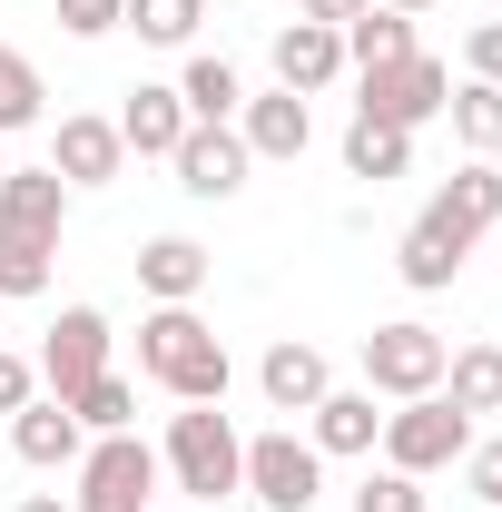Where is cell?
Returning a JSON list of instances; mask_svg holds the SVG:
<instances>
[{
	"label": "cell",
	"mask_w": 502,
	"mask_h": 512,
	"mask_svg": "<svg viewBox=\"0 0 502 512\" xmlns=\"http://www.w3.org/2000/svg\"><path fill=\"white\" fill-rule=\"evenodd\" d=\"M463 493H473L483 512H502V434L493 444H463Z\"/></svg>",
	"instance_id": "obj_30"
},
{
	"label": "cell",
	"mask_w": 502,
	"mask_h": 512,
	"mask_svg": "<svg viewBox=\"0 0 502 512\" xmlns=\"http://www.w3.org/2000/svg\"><path fill=\"white\" fill-rule=\"evenodd\" d=\"M20 512H69V503H60V493H30V503H20Z\"/></svg>",
	"instance_id": "obj_35"
},
{
	"label": "cell",
	"mask_w": 502,
	"mask_h": 512,
	"mask_svg": "<svg viewBox=\"0 0 502 512\" xmlns=\"http://www.w3.org/2000/svg\"><path fill=\"white\" fill-rule=\"evenodd\" d=\"M50 10H60L69 40H109V30L128 20V0H50Z\"/></svg>",
	"instance_id": "obj_31"
},
{
	"label": "cell",
	"mask_w": 502,
	"mask_h": 512,
	"mask_svg": "<svg viewBox=\"0 0 502 512\" xmlns=\"http://www.w3.org/2000/svg\"><path fill=\"white\" fill-rule=\"evenodd\" d=\"M404 168H414V138H404V128H375V119H355L345 128V178H404Z\"/></svg>",
	"instance_id": "obj_23"
},
{
	"label": "cell",
	"mask_w": 502,
	"mask_h": 512,
	"mask_svg": "<svg viewBox=\"0 0 502 512\" xmlns=\"http://www.w3.org/2000/svg\"><path fill=\"white\" fill-rule=\"evenodd\" d=\"M0 178H10V148H0Z\"/></svg>",
	"instance_id": "obj_37"
},
{
	"label": "cell",
	"mask_w": 502,
	"mask_h": 512,
	"mask_svg": "<svg viewBox=\"0 0 502 512\" xmlns=\"http://www.w3.org/2000/svg\"><path fill=\"white\" fill-rule=\"evenodd\" d=\"M394 60H414V20L384 10V0H365L345 20V69H394Z\"/></svg>",
	"instance_id": "obj_20"
},
{
	"label": "cell",
	"mask_w": 502,
	"mask_h": 512,
	"mask_svg": "<svg viewBox=\"0 0 502 512\" xmlns=\"http://www.w3.org/2000/svg\"><path fill=\"white\" fill-rule=\"evenodd\" d=\"M335 79H345V30H325V20H286V30H276V89L315 99V89H335Z\"/></svg>",
	"instance_id": "obj_14"
},
{
	"label": "cell",
	"mask_w": 502,
	"mask_h": 512,
	"mask_svg": "<svg viewBox=\"0 0 502 512\" xmlns=\"http://www.w3.org/2000/svg\"><path fill=\"white\" fill-rule=\"evenodd\" d=\"M188 99L178 89H158V79H138L128 89V109H119V138H128V158H178V138H188Z\"/></svg>",
	"instance_id": "obj_17"
},
{
	"label": "cell",
	"mask_w": 502,
	"mask_h": 512,
	"mask_svg": "<svg viewBox=\"0 0 502 512\" xmlns=\"http://www.w3.org/2000/svg\"><path fill=\"white\" fill-rule=\"evenodd\" d=\"M443 394H453L463 414H502V345H463V355H443Z\"/></svg>",
	"instance_id": "obj_22"
},
{
	"label": "cell",
	"mask_w": 502,
	"mask_h": 512,
	"mask_svg": "<svg viewBox=\"0 0 502 512\" xmlns=\"http://www.w3.org/2000/svg\"><path fill=\"white\" fill-rule=\"evenodd\" d=\"M69 414H79L89 434H128V424H138V384L109 365V375H89L79 394H69Z\"/></svg>",
	"instance_id": "obj_27"
},
{
	"label": "cell",
	"mask_w": 502,
	"mask_h": 512,
	"mask_svg": "<svg viewBox=\"0 0 502 512\" xmlns=\"http://www.w3.org/2000/svg\"><path fill=\"white\" fill-rule=\"evenodd\" d=\"M443 99H453V69L443 60H394V69H355V119H375V128H414L424 119H443Z\"/></svg>",
	"instance_id": "obj_7"
},
{
	"label": "cell",
	"mask_w": 502,
	"mask_h": 512,
	"mask_svg": "<svg viewBox=\"0 0 502 512\" xmlns=\"http://www.w3.org/2000/svg\"><path fill=\"white\" fill-rule=\"evenodd\" d=\"M443 119H453V138H463L473 158H493V148H502V89H493V79H463V89L443 99Z\"/></svg>",
	"instance_id": "obj_24"
},
{
	"label": "cell",
	"mask_w": 502,
	"mask_h": 512,
	"mask_svg": "<svg viewBox=\"0 0 502 512\" xmlns=\"http://www.w3.org/2000/svg\"><path fill=\"white\" fill-rule=\"evenodd\" d=\"M463 79H493V89H502V20H473V40H463Z\"/></svg>",
	"instance_id": "obj_32"
},
{
	"label": "cell",
	"mask_w": 502,
	"mask_h": 512,
	"mask_svg": "<svg viewBox=\"0 0 502 512\" xmlns=\"http://www.w3.org/2000/svg\"><path fill=\"white\" fill-rule=\"evenodd\" d=\"M50 119V89H40V69L30 50H0V138H20V128Z\"/></svg>",
	"instance_id": "obj_26"
},
{
	"label": "cell",
	"mask_w": 502,
	"mask_h": 512,
	"mask_svg": "<svg viewBox=\"0 0 502 512\" xmlns=\"http://www.w3.org/2000/svg\"><path fill=\"white\" fill-rule=\"evenodd\" d=\"M50 168H60V188L79 197V188H109L128 168V138H119V119H60V138H50Z\"/></svg>",
	"instance_id": "obj_12"
},
{
	"label": "cell",
	"mask_w": 502,
	"mask_h": 512,
	"mask_svg": "<svg viewBox=\"0 0 502 512\" xmlns=\"http://www.w3.org/2000/svg\"><path fill=\"white\" fill-rule=\"evenodd\" d=\"M138 286H148L158 306H197V286H207V247H197V237H148V247H138Z\"/></svg>",
	"instance_id": "obj_19"
},
{
	"label": "cell",
	"mask_w": 502,
	"mask_h": 512,
	"mask_svg": "<svg viewBox=\"0 0 502 512\" xmlns=\"http://www.w3.org/2000/svg\"><path fill=\"white\" fill-rule=\"evenodd\" d=\"M463 444H473V414L453 404V394H414V404H394L384 414V434H375V453L394 463V473H453L463 463Z\"/></svg>",
	"instance_id": "obj_4"
},
{
	"label": "cell",
	"mask_w": 502,
	"mask_h": 512,
	"mask_svg": "<svg viewBox=\"0 0 502 512\" xmlns=\"http://www.w3.org/2000/svg\"><path fill=\"white\" fill-rule=\"evenodd\" d=\"M237 493H256V512H315V493H325V453L296 444V434H256Z\"/></svg>",
	"instance_id": "obj_8"
},
{
	"label": "cell",
	"mask_w": 502,
	"mask_h": 512,
	"mask_svg": "<svg viewBox=\"0 0 502 512\" xmlns=\"http://www.w3.org/2000/svg\"><path fill=\"white\" fill-rule=\"evenodd\" d=\"M355 512H424V483L384 463V473H365V483H355Z\"/></svg>",
	"instance_id": "obj_29"
},
{
	"label": "cell",
	"mask_w": 502,
	"mask_h": 512,
	"mask_svg": "<svg viewBox=\"0 0 502 512\" xmlns=\"http://www.w3.org/2000/svg\"><path fill=\"white\" fill-rule=\"evenodd\" d=\"M197 20H207V0H128V20H119V30H138L148 50H188V40H197Z\"/></svg>",
	"instance_id": "obj_28"
},
{
	"label": "cell",
	"mask_w": 502,
	"mask_h": 512,
	"mask_svg": "<svg viewBox=\"0 0 502 512\" xmlns=\"http://www.w3.org/2000/svg\"><path fill=\"white\" fill-rule=\"evenodd\" d=\"M178 99H188V119H197V128H227L237 109H247V79L217 60V50H197V60L178 69Z\"/></svg>",
	"instance_id": "obj_21"
},
{
	"label": "cell",
	"mask_w": 502,
	"mask_h": 512,
	"mask_svg": "<svg viewBox=\"0 0 502 512\" xmlns=\"http://www.w3.org/2000/svg\"><path fill=\"white\" fill-rule=\"evenodd\" d=\"M493 227H502V168L473 158V168H453V178L424 197V217L394 237V276H404L414 296H443V286L463 276V256L483 247Z\"/></svg>",
	"instance_id": "obj_1"
},
{
	"label": "cell",
	"mask_w": 502,
	"mask_h": 512,
	"mask_svg": "<svg viewBox=\"0 0 502 512\" xmlns=\"http://www.w3.org/2000/svg\"><path fill=\"white\" fill-rule=\"evenodd\" d=\"M158 473H168L197 512H217L247 483V434H237L217 404H178V414H168V444H158Z\"/></svg>",
	"instance_id": "obj_3"
},
{
	"label": "cell",
	"mask_w": 502,
	"mask_h": 512,
	"mask_svg": "<svg viewBox=\"0 0 502 512\" xmlns=\"http://www.w3.org/2000/svg\"><path fill=\"white\" fill-rule=\"evenodd\" d=\"M325 384H335V365L315 355L306 335H286V345H266V365H256V394H266L276 414H315V404H325Z\"/></svg>",
	"instance_id": "obj_15"
},
{
	"label": "cell",
	"mask_w": 502,
	"mask_h": 512,
	"mask_svg": "<svg viewBox=\"0 0 502 512\" xmlns=\"http://www.w3.org/2000/svg\"><path fill=\"white\" fill-rule=\"evenodd\" d=\"M384 10H404V20H424V10H434V0H384Z\"/></svg>",
	"instance_id": "obj_36"
},
{
	"label": "cell",
	"mask_w": 502,
	"mask_h": 512,
	"mask_svg": "<svg viewBox=\"0 0 502 512\" xmlns=\"http://www.w3.org/2000/svg\"><path fill=\"white\" fill-rule=\"evenodd\" d=\"M443 345L434 325H414V316H394L365 335V394L375 404H414V394H443Z\"/></svg>",
	"instance_id": "obj_6"
},
{
	"label": "cell",
	"mask_w": 502,
	"mask_h": 512,
	"mask_svg": "<svg viewBox=\"0 0 502 512\" xmlns=\"http://www.w3.org/2000/svg\"><path fill=\"white\" fill-rule=\"evenodd\" d=\"M30 394H40V365H30V355H10V345H0V424H10V414H20V404H30Z\"/></svg>",
	"instance_id": "obj_33"
},
{
	"label": "cell",
	"mask_w": 502,
	"mask_h": 512,
	"mask_svg": "<svg viewBox=\"0 0 502 512\" xmlns=\"http://www.w3.org/2000/svg\"><path fill=\"white\" fill-rule=\"evenodd\" d=\"M0 444L20 453V463H30V473H69V463H79V453H89V424H79V414H69L60 394H30V404H20V414H10V434H0Z\"/></svg>",
	"instance_id": "obj_10"
},
{
	"label": "cell",
	"mask_w": 502,
	"mask_h": 512,
	"mask_svg": "<svg viewBox=\"0 0 502 512\" xmlns=\"http://www.w3.org/2000/svg\"><path fill=\"white\" fill-rule=\"evenodd\" d=\"M138 375L158 384L168 404H227V345H217V325H197V306H158V316L138 325Z\"/></svg>",
	"instance_id": "obj_2"
},
{
	"label": "cell",
	"mask_w": 502,
	"mask_h": 512,
	"mask_svg": "<svg viewBox=\"0 0 502 512\" xmlns=\"http://www.w3.org/2000/svg\"><path fill=\"white\" fill-rule=\"evenodd\" d=\"M237 138H247V158H306L315 148V109L296 99V89H247Z\"/></svg>",
	"instance_id": "obj_13"
},
{
	"label": "cell",
	"mask_w": 502,
	"mask_h": 512,
	"mask_svg": "<svg viewBox=\"0 0 502 512\" xmlns=\"http://www.w3.org/2000/svg\"><path fill=\"white\" fill-rule=\"evenodd\" d=\"M178 512H197V503H178Z\"/></svg>",
	"instance_id": "obj_38"
},
{
	"label": "cell",
	"mask_w": 502,
	"mask_h": 512,
	"mask_svg": "<svg viewBox=\"0 0 502 512\" xmlns=\"http://www.w3.org/2000/svg\"><path fill=\"white\" fill-rule=\"evenodd\" d=\"M168 168H178V188H188V197H207V207H217V197H237V188H247V168H256V158H247V138H237V119H227V128H188Z\"/></svg>",
	"instance_id": "obj_11"
},
{
	"label": "cell",
	"mask_w": 502,
	"mask_h": 512,
	"mask_svg": "<svg viewBox=\"0 0 502 512\" xmlns=\"http://www.w3.org/2000/svg\"><path fill=\"white\" fill-rule=\"evenodd\" d=\"M0 227H10V237H50V247H60V227H69L60 168H10V178H0Z\"/></svg>",
	"instance_id": "obj_16"
},
{
	"label": "cell",
	"mask_w": 502,
	"mask_h": 512,
	"mask_svg": "<svg viewBox=\"0 0 502 512\" xmlns=\"http://www.w3.org/2000/svg\"><path fill=\"white\" fill-rule=\"evenodd\" d=\"M355 10H365V0H296V20H325V30H345Z\"/></svg>",
	"instance_id": "obj_34"
},
{
	"label": "cell",
	"mask_w": 502,
	"mask_h": 512,
	"mask_svg": "<svg viewBox=\"0 0 502 512\" xmlns=\"http://www.w3.org/2000/svg\"><path fill=\"white\" fill-rule=\"evenodd\" d=\"M0 453H10V444H0Z\"/></svg>",
	"instance_id": "obj_39"
},
{
	"label": "cell",
	"mask_w": 502,
	"mask_h": 512,
	"mask_svg": "<svg viewBox=\"0 0 502 512\" xmlns=\"http://www.w3.org/2000/svg\"><path fill=\"white\" fill-rule=\"evenodd\" d=\"M79 473V493H69V512H148L158 503V453L138 444V434H89V453L69 463Z\"/></svg>",
	"instance_id": "obj_5"
},
{
	"label": "cell",
	"mask_w": 502,
	"mask_h": 512,
	"mask_svg": "<svg viewBox=\"0 0 502 512\" xmlns=\"http://www.w3.org/2000/svg\"><path fill=\"white\" fill-rule=\"evenodd\" d=\"M89 375H109V316L99 306H60V325L40 335V384L69 404Z\"/></svg>",
	"instance_id": "obj_9"
},
{
	"label": "cell",
	"mask_w": 502,
	"mask_h": 512,
	"mask_svg": "<svg viewBox=\"0 0 502 512\" xmlns=\"http://www.w3.org/2000/svg\"><path fill=\"white\" fill-rule=\"evenodd\" d=\"M50 237H10L0 227V306H30V296H50Z\"/></svg>",
	"instance_id": "obj_25"
},
{
	"label": "cell",
	"mask_w": 502,
	"mask_h": 512,
	"mask_svg": "<svg viewBox=\"0 0 502 512\" xmlns=\"http://www.w3.org/2000/svg\"><path fill=\"white\" fill-rule=\"evenodd\" d=\"M306 424H315V434H306L315 453H375V434H384V414H375L365 384H325V404H315Z\"/></svg>",
	"instance_id": "obj_18"
}]
</instances>
